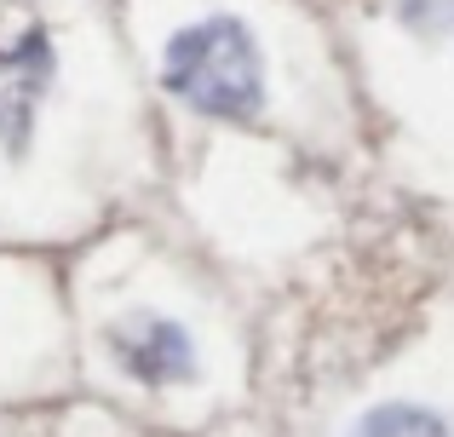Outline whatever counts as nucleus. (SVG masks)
Here are the masks:
<instances>
[{
	"mask_svg": "<svg viewBox=\"0 0 454 437\" xmlns=\"http://www.w3.org/2000/svg\"><path fill=\"white\" fill-rule=\"evenodd\" d=\"M345 437H454V432L426 403H374L368 415H356V426Z\"/></svg>",
	"mask_w": 454,
	"mask_h": 437,
	"instance_id": "obj_4",
	"label": "nucleus"
},
{
	"mask_svg": "<svg viewBox=\"0 0 454 437\" xmlns=\"http://www.w3.org/2000/svg\"><path fill=\"white\" fill-rule=\"evenodd\" d=\"M104 346H110L115 369L133 374L138 386H190L201 374L196 339H190L184 323L161 311H127L104 328Z\"/></svg>",
	"mask_w": 454,
	"mask_h": 437,
	"instance_id": "obj_2",
	"label": "nucleus"
},
{
	"mask_svg": "<svg viewBox=\"0 0 454 437\" xmlns=\"http://www.w3.org/2000/svg\"><path fill=\"white\" fill-rule=\"evenodd\" d=\"M58 81V52L46 41V29H23L18 41L0 46V150L23 156L35 138V115L41 98Z\"/></svg>",
	"mask_w": 454,
	"mask_h": 437,
	"instance_id": "obj_3",
	"label": "nucleus"
},
{
	"mask_svg": "<svg viewBox=\"0 0 454 437\" xmlns=\"http://www.w3.org/2000/svg\"><path fill=\"white\" fill-rule=\"evenodd\" d=\"M161 87L207 121H259V110H265L259 35L236 12L184 23L161 52Z\"/></svg>",
	"mask_w": 454,
	"mask_h": 437,
	"instance_id": "obj_1",
	"label": "nucleus"
},
{
	"mask_svg": "<svg viewBox=\"0 0 454 437\" xmlns=\"http://www.w3.org/2000/svg\"><path fill=\"white\" fill-rule=\"evenodd\" d=\"M397 23L420 41H454V0H397Z\"/></svg>",
	"mask_w": 454,
	"mask_h": 437,
	"instance_id": "obj_5",
	"label": "nucleus"
}]
</instances>
